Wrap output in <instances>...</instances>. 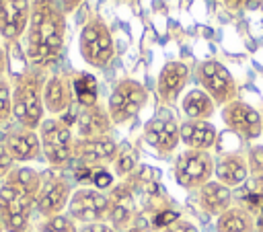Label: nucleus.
Here are the masks:
<instances>
[{
	"label": "nucleus",
	"mask_w": 263,
	"mask_h": 232,
	"mask_svg": "<svg viewBox=\"0 0 263 232\" xmlns=\"http://www.w3.org/2000/svg\"><path fill=\"white\" fill-rule=\"evenodd\" d=\"M66 12L58 0H33L27 25V60L33 68L53 64L64 47Z\"/></svg>",
	"instance_id": "nucleus-1"
},
{
	"label": "nucleus",
	"mask_w": 263,
	"mask_h": 232,
	"mask_svg": "<svg viewBox=\"0 0 263 232\" xmlns=\"http://www.w3.org/2000/svg\"><path fill=\"white\" fill-rule=\"evenodd\" d=\"M41 187V175L31 166H16L0 185V218L4 232H27Z\"/></svg>",
	"instance_id": "nucleus-2"
},
{
	"label": "nucleus",
	"mask_w": 263,
	"mask_h": 232,
	"mask_svg": "<svg viewBox=\"0 0 263 232\" xmlns=\"http://www.w3.org/2000/svg\"><path fill=\"white\" fill-rule=\"evenodd\" d=\"M47 76L43 70L33 68L25 74L16 76L12 84V115L21 127L37 131L43 123L45 107H43V86Z\"/></svg>",
	"instance_id": "nucleus-3"
},
{
	"label": "nucleus",
	"mask_w": 263,
	"mask_h": 232,
	"mask_svg": "<svg viewBox=\"0 0 263 232\" xmlns=\"http://www.w3.org/2000/svg\"><path fill=\"white\" fill-rule=\"evenodd\" d=\"M37 133H39V142H41V152L53 168L66 166L70 160H74V140L76 138L72 136V127H68L60 117L43 119Z\"/></svg>",
	"instance_id": "nucleus-4"
},
{
	"label": "nucleus",
	"mask_w": 263,
	"mask_h": 232,
	"mask_svg": "<svg viewBox=\"0 0 263 232\" xmlns=\"http://www.w3.org/2000/svg\"><path fill=\"white\" fill-rule=\"evenodd\" d=\"M78 47L82 60L92 68H105L115 55V45L109 27L101 18H90L78 37Z\"/></svg>",
	"instance_id": "nucleus-5"
},
{
	"label": "nucleus",
	"mask_w": 263,
	"mask_h": 232,
	"mask_svg": "<svg viewBox=\"0 0 263 232\" xmlns=\"http://www.w3.org/2000/svg\"><path fill=\"white\" fill-rule=\"evenodd\" d=\"M146 101H148V92L140 82H136L132 78H121L115 84V88L109 96V103H107V113H109L113 125H123V123L132 121L142 111Z\"/></svg>",
	"instance_id": "nucleus-6"
},
{
	"label": "nucleus",
	"mask_w": 263,
	"mask_h": 232,
	"mask_svg": "<svg viewBox=\"0 0 263 232\" xmlns=\"http://www.w3.org/2000/svg\"><path fill=\"white\" fill-rule=\"evenodd\" d=\"M214 158L210 152L203 150H185L177 156L173 172H175V181L179 187L193 191L203 187L208 181H212L214 175Z\"/></svg>",
	"instance_id": "nucleus-7"
},
{
	"label": "nucleus",
	"mask_w": 263,
	"mask_h": 232,
	"mask_svg": "<svg viewBox=\"0 0 263 232\" xmlns=\"http://www.w3.org/2000/svg\"><path fill=\"white\" fill-rule=\"evenodd\" d=\"M197 80L201 84V90H205L210 94V99L218 105H228L232 101H236L238 88L234 82V76L228 72V68L216 60H208L201 62L197 66Z\"/></svg>",
	"instance_id": "nucleus-8"
},
{
	"label": "nucleus",
	"mask_w": 263,
	"mask_h": 232,
	"mask_svg": "<svg viewBox=\"0 0 263 232\" xmlns=\"http://www.w3.org/2000/svg\"><path fill=\"white\" fill-rule=\"evenodd\" d=\"M68 216L80 224L107 222L109 216V195L95 187H80L72 193L68 203Z\"/></svg>",
	"instance_id": "nucleus-9"
},
{
	"label": "nucleus",
	"mask_w": 263,
	"mask_h": 232,
	"mask_svg": "<svg viewBox=\"0 0 263 232\" xmlns=\"http://www.w3.org/2000/svg\"><path fill=\"white\" fill-rule=\"evenodd\" d=\"M138 187L132 181V177L123 179L119 185L111 187L109 195V216L107 222L119 232V230H127L136 220V195H138Z\"/></svg>",
	"instance_id": "nucleus-10"
},
{
	"label": "nucleus",
	"mask_w": 263,
	"mask_h": 232,
	"mask_svg": "<svg viewBox=\"0 0 263 232\" xmlns=\"http://www.w3.org/2000/svg\"><path fill=\"white\" fill-rule=\"evenodd\" d=\"M72 197V187L64 177H58L53 172L41 175V187L35 199V207L43 220L60 216Z\"/></svg>",
	"instance_id": "nucleus-11"
},
{
	"label": "nucleus",
	"mask_w": 263,
	"mask_h": 232,
	"mask_svg": "<svg viewBox=\"0 0 263 232\" xmlns=\"http://www.w3.org/2000/svg\"><path fill=\"white\" fill-rule=\"evenodd\" d=\"M222 119L226 123V127L236 133L238 138L251 142V140H257L261 133H263V117L261 113L251 107L249 103L245 101H232L228 105H224L222 109Z\"/></svg>",
	"instance_id": "nucleus-12"
},
{
	"label": "nucleus",
	"mask_w": 263,
	"mask_h": 232,
	"mask_svg": "<svg viewBox=\"0 0 263 232\" xmlns=\"http://www.w3.org/2000/svg\"><path fill=\"white\" fill-rule=\"evenodd\" d=\"M179 123L173 115L168 113H160L156 117H152L146 125H144V140L150 148L156 150L158 156H168L175 152V148L181 142V133H179Z\"/></svg>",
	"instance_id": "nucleus-13"
},
{
	"label": "nucleus",
	"mask_w": 263,
	"mask_h": 232,
	"mask_svg": "<svg viewBox=\"0 0 263 232\" xmlns=\"http://www.w3.org/2000/svg\"><path fill=\"white\" fill-rule=\"evenodd\" d=\"M119 144L111 136H101V138H76L74 140V160L80 164H90V166H107L113 164L117 156Z\"/></svg>",
	"instance_id": "nucleus-14"
},
{
	"label": "nucleus",
	"mask_w": 263,
	"mask_h": 232,
	"mask_svg": "<svg viewBox=\"0 0 263 232\" xmlns=\"http://www.w3.org/2000/svg\"><path fill=\"white\" fill-rule=\"evenodd\" d=\"M29 0H0V35L6 41H16L29 25Z\"/></svg>",
	"instance_id": "nucleus-15"
},
{
	"label": "nucleus",
	"mask_w": 263,
	"mask_h": 232,
	"mask_svg": "<svg viewBox=\"0 0 263 232\" xmlns=\"http://www.w3.org/2000/svg\"><path fill=\"white\" fill-rule=\"evenodd\" d=\"M74 103V90H72V78L64 74L47 76L43 86V107L49 115H64L72 109Z\"/></svg>",
	"instance_id": "nucleus-16"
},
{
	"label": "nucleus",
	"mask_w": 263,
	"mask_h": 232,
	"mask_svg": "<svg viewBox=\"0 0 263 232\" xmlns=\"http://www.w3.org/2000/svg\"><path fill=\"white\" fill-rule=\"evenodd\" d=\"M189 80V68L187 64L183 62H166L162 68H160V74H158V80H156V90H158V96L162 103L166 105H173L181 90L185 88Z\"/></svg>",
	"instance_id": "nucleus-17"
},
{
	"label": "nucleus",
	"mask_w": 263,
	"mask_h": 232,
	"mask_svg": "<svg viewBox=\"0 0 263 232\" xmlns=\"http://www.w3.org/2000/svg\"><path fill=\"white\" fill-rule=\"evenodd\" d=\"M214 175H216V181L222 183V185L228 187V189H236V187L245 185V183L249 181V177H251L247 156L240 154V152L222 154V156L216 160Z\"/></svg>",
	"instance_id": "nucleus-18"
},
{
	"label": "nucleus",
	"mask_w": 263,
	"mask_h": 232,
	"mask_svg": "<svg viewBox=\"0 0 263 232\" xmlns=\"http://www.w3.org/2000/svg\"><path fill=\"white\" fill-rule=\"evenodd\" d=\"M74 125L78 138H101V136H109L113 121L105 107L95 105V107H80L76 111Z\"/></svg>",
	"instance_id": "nucleus-19"
},
{
	"label": "nucleus",
	"mask_w": 263,
	"mask_h": 232,
	"mask_svg": "<svg viewBox=\"0 0 263 232\" xmlns=\"http://www.w3.org/2000/svg\"><path fill=\"white\" fill-rule=\"evenodd\" d=\"M181 142L187 146V150H203L210 152L218 144V129L210 121H193L187 119L179 127Z\"/></svg>",
	"instance_id": "nucleus-20"
},
{
	"label": "nucleus",
	"mask_w": 263,
	"mask_h": 232,
	"mask_svg": "<svg viewBox=\"0 0 263 232\" xmlns=\"http://www.w3.org/2000/svg\"><path fill=\"white\" fill-rule=\"evenodd\" d=\"M4 144L14 162H29V160L39 158V154H41L39 133L33 129H25V127L14 129L6 136Z\"/></svg>",
	"instance_id": "nucleus-21"
},
{
	"label": "nucleus",
	"mask_w": 263,
	"mask_h": 232,
	"mask_svg": "<svg viewBox=\"0 0 263 232\" xmlns=\"http://www.w3.org/2000/svg\"><path fill=\"white\" fill-rule=\"evenodd\" d=\"M232 189L224 187L218 181H208L203 187L197 189V205L210 214V216H220L232 205Z\"/></svg>",
	"instance_id": "nucleus-22"
},
{
	"label": "nucleus",
	"mask_w": 263,
	"mask_h": 232,
	"mask_svg": "<svg viewBox=\"0 0 263 232\" xmlns=\"http://www.w3.org/2000/svg\"><path fill=\"white\" fill-rule=\"evenodd\" d=\"M216 232H257L255 216L242 205H230L216 220Z\"/></svg>",
	"instance_id": "nucleus-23"
},
{
	"label": "nucleus",
	"mask_w": 263,
	"mask_h": 232,
	"mask_svg": "<svg viewBox=\"0 0 263 232\" xmlns=\"http://www.w3.org/2000/svg\"><path fill=\"white\" fill-rule=\"evenodd\" d=\"M181 109L183 113L187 115V119H193V121H208L214 111H216V103L210 99V94L201 88H193L189 90L183 101H181Z\"/></svg>",
	"instance_id": "nucleus-24"
},
{
	"label": "nucleus",
	"mask_w": 263,
	"mask_h": 232,
	"mask_svg": "<svg viewBox=\"0 0 263 232\" xmlns=\"http://www.w3.org/2000/svg\"><path fill=\"white\" fill-rule=\"evenodd\" d=\"M72 90H74V101L78 107H95L99 105V84L92 74L80 72L72 76Z\"/></svg>",
	"instance_id": "nucleus-25"
},
{
	"label": "nucleus",
	"mask_w": 263,
	"mask_h": 232,
	"mask_svg": "<svg viewBox=\"0 0 263 232\" xmlns=\"http://www.w3.org/2000/svg\"><path fill=\"white\" fill-rule=\"evenodd\" d=\"M136 168H138V150H136L132 144H127V142L119 144V148H117V156H115V160H113L115 177H119V179H127L129 175L136 172Z\"/></svg>",
	"instance_id": "nucleus-26"
},
{
	"label": "nucleus",
	"mask_w": 263,
	"mask_h": 232,
	"mask_svg": "<svg viewBox=\"0 0 263 232\" xmlns=\"http://www.w3.org/2000/svg\"><path fill=\"white\" fill-rule=\"evenodd\" d=\"M150 211V228L152 230H166L168 226H173L175 222L181 220V214L173 207H168L166 203H158L154 207L148 209Z\"/></svg>",
	"instance_id": "nucleus-27"
},
{
	"label": "nucleus",
	"mask_w": 263,
	"mask_h": 232,
	"mask_svg": "<svg viewBox=\"0 0 263 232\" xmlns=\"http://www.w3.org/2000/svg\"><path fill=\"white\" fill-rule=\"evenodd\" d=\"M37 232H78V226L70 216L60 214V216H53V218L39 222Z\"/></svg>",
	"instance_id": "nucleus-28"
},
{
	"label": "nucleus",
	"mask_w": 263,
	"mask_h": 232,
	"mask_svg": "<svg viewBox=\"0 0 263 232\" xmlns=\"http://www.w3.org/2000/svg\"><path fill=\"white\" fill-rule=\"evenodd\" d=\"M12 115V84L2 76L0 78V123L8 121Z\"/></svg>",
	"instance_id": "nucleus-29"
},
{
	"label": "nucleus",
	"mask_w": 263,
	"mask_h": 232,
	"mask_svg": "<svg viewBox=\"0 0 263 232\" xmlns=\"http://www.w3.org/2000/svg\"><path fill=\"white\" fill-rule=\"evenodd\" d=\"M247 162H249L251 177L263 175V146H253L247 154Z\"/></svg>",
	"instance_id": "nucleus-30"
},
{
	"label": "nucleus",
	"mask_w": 263,
	"mask_h": 232,
	"mask_svg": "<svg viewBox=\"0 0 263 232\" xmlns=\"http://www.w3.org/2000/svg\"><path fill=\"white\" fill-rule=\"evenodd\" d=\"M113 175L107 170V166H97L95 170V177H92V187L99 189V191H107L113 187Z\"/></svg>",
	"instance_id": "nucleus-31"
},
{
	"label": "nucleus",
	"mask_w": 263,
	"mask_h": 232,
	"mask_svg": "<svg viewBox=\"0 0 263 232\" xmlns=\"http://www.w3.org/2000/svg\"><path fill=\"white\" fill-rule=\"evenodd\" d=\"M12 168H14V160H12L6 144L0 142V179H6Z\"/></svg>",
	"instance_id": "nucleus-32"
},
{
	"label": "nucleus",
	"mask_w": 263,
	"mask_h": 232,
	"mask_svg": "<svg viewBox=\"0 0 263 232\" xmlns=\"http://www.w3.org/2000/svg\"><path fill=\"white\" fill-rule=\"evenodd\" d=\"M95 170H97V166H90V164H80L78 162V166L74 168V179L78 181V183H82V185H92V177H95Z\"/></svg>",
	"instance_id": "nucleus-33"
},
{
	"label": "nucleus",
	"mask_w": 263,
	"mask_h": 232,
	"mask_svg": "<svg viewBox=\"0 0 263 232\" xmlns=\"http://www.w3.org/2000/svg\"><path fill=\"white\" fill-rule=\"evenodd\" d=\"M78 232H117L109 222H95V224H80Z\"/></svg>",
	"instance_id": "nucleus-34"
},
{
	"label": "nucleus",
	"mask_w": 263,
	"mask_h": 232,
	"mask_svg": "<svg viewBox=\"0 0 263 232\" xmlns=\"http://www.w3.org/2000/svg\"><path fill=\"white\" fill-rule=\"evenodd\" d=\"M162 232H199L197 230V226L193 224V222H189V220H179V222H175L173 226H168L166 230H162Z\"/></svg>",
	"instance_id": "nucleus-35"
},
{
	"label": "nucleus",
	"mask_w": 263,
	"mask_h": 232,
	"mask_svg": "<svg viewBox=\"0 0 263 232\" xmlns=\"http://www.w3.org/2000/svg\"><path fill=\"white\" fill-rule=\"evenodd\" d=\"M127 232H154V230L150 228V224H144V222L138 218V220L127 228Z\"/></svg>",
	"instance_id": "nucleus-36"
},
{
	"label": "nucleus",
	"mask_w": 263,
	"mask_h": 232,
	"mask_svg": "<svg viewBox=\"0 0 263 232\" xmlns=\"http://www.w3.org/2000/svg\"><path fill=\"white\" fill-rule=\"evenodd\" d=\"M253 0H224V4L230 8V10H240V8H247Z\"/></svg>",
	"instance_id": "nucleus-37"
},
{
	"label": "nucleus",
	"mask_w": 263,
	"mask_h": 232,
	"mask_svg": "<svg viewBox=\"0 0 263 232\" xmlns=\"http://www.w3.org/2000/svg\"><path fill=\"white\" fill-rule=\"evenodd\" d=\"M60 2V6H62V10L68 14V12H72V10H76L78 6H80V2L82 0H58Z\"/></svg>",
	"instance_id": "nucleus-38"
},
{
	"label": "nucleus",
	"mask_w": 263,
	"mask_h": 232,
	"mask_svg": "<svg viewBox=\"0 0 263 232\" xmlns=\"http://www.w3.org/2000/svg\"><path fill=\"white\" fill-rule=\"evenodd\" d=\"M6 68H8V62H6V49L0 45V78L4 76Z\"/></svg>",
	"instance_id": "nucleus-39"
},
{
	"label": "nucleus",
	"mask_w": 263,
	"mask_h": 232,
	"mask_svg": "<svg viewBox=\"0 0 263 232\" xmlns=\"http://www.w3.org/2000/svg\"><path fill=\"white\" fill-rule=\"evenodd\" d=\"M255 230L257 232H263V211L259 216H255Z\"/></svg>",
	"instance_id": "nucleus-40"
},
{
	"label": "nucleus",
	"mask_w": 263,
	"mask_h": 232,
	"mask_svg": "<svg viewBox=\"0 0 263 232\" xmlns=\"http://www.w3.org/2000/svg\"><path fill=\"white\" fill-rule=\"evenodd\" d=\"M0 232H4V224H2V218H0Z\"/></svg>",
	"instance_id": "nucleus-41"
}]
</instances>
